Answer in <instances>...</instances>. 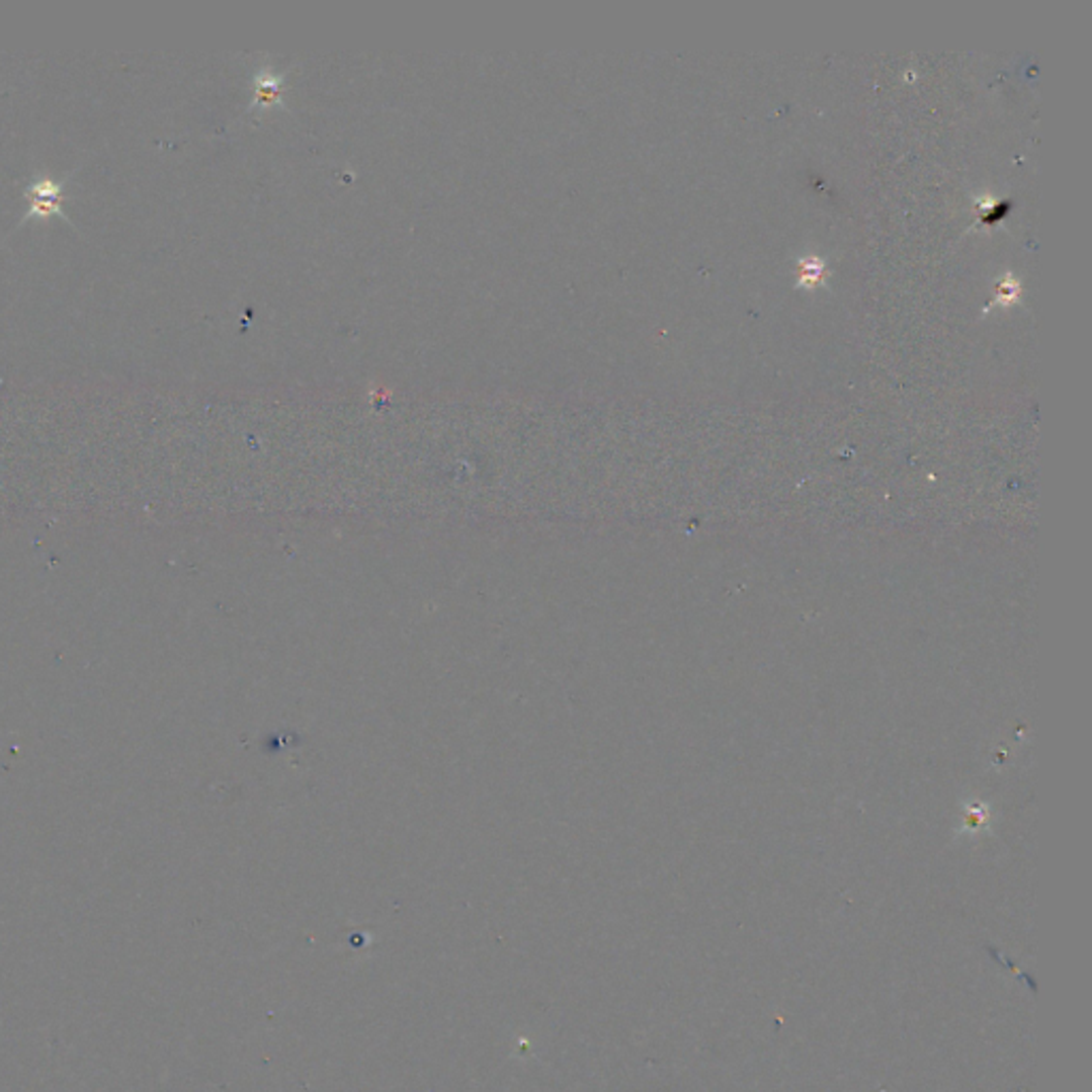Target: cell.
<instances>
[{
    "instance_id": "cell-1",
    "label": "cell",
    "mask_w": 1092,
    "mask_h": 1092,
    "mask_svg": "<svg viewBox=\"0 0 1092 1092\" xmlns=\"http://www.w3.org/2000/svg\"><path fill=\"white\" fill-rule=\"evenodd\" d=\"M26 198H28L30 212L26 214L24 221H28V218H41L44 221V218H52V216L65 218V212H63L65 186L61 182H54L50 180V177L36 180L26 188Z\"/></svg>"
},
{
    "instance_id": "cell-2",
    "label": "cell",
    "mask_w": 1092,
    "mask_h": 1092,
    "mask_svg": "<svg viewBox=\"0 0 1092 1092\" xmlns=\"http://www.w3.org/2000/svg\"><path fill=\"white\" fill-rule=\"evenodd\" d=\"M801 284H816L822 280L824 275V263L822 261H807L803 263V269H801Z\"/></svg>"
}]
</instances>
